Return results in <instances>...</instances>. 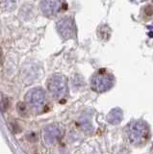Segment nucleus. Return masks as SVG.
<instances>
[{"label":"nucleus","instance_id":"obj_2","mask_svg":"<svg viewBox=\"0 0 153 154\" xmlns=\"http://www.w3.org/2000/svg\"><path fill=\"white\" fill-rule=\"evenodd\" d=\"M114 86V77L107 73L105 70H101L93 75L92 78V88L97 93L107 91Z\"/></svg>","mask_w":153,"mask_h":154},{"label":"nucleus","instance_id":"obj_1","mask_svg":"<svg viewBox=\"0 0 153 154\" xmlns=\"http://www.w3.org/2000/svg\"><path fill=\"white\" fill-rule=\"evenodd\" d=\"M148 126L145 122L135 120L128 125L127 135L132 143H141L145 141L148 136Z\"/></svg>","mask_w":153,"mask_h":154},{"label":"nucleus","instance_id":"obj_10","mask_svg":"<svg viewBox=\"0 0 153 154\" xmlns=\"http://www.w3.org/2000/svg\"><path fill=\"white\" fill-rule=\"evenodd\" d=\"M9 100L7 99V98H4L1 102H0V107H1V109H5V110H7L8 109V107H9Z\"/></svg>","mask_w":153,"mask_h":154},{"label":"nucleus","instance_id":"obj_8","mask_svg":"<svg viewBox=\"0 0 153 154\" xmlns=\"http://www.w3.org/2000/svg\"><path fill=\"white\" fill-rule=\"evenodd\" d=\"M59 136V130L53 128V126H49L45 131V140L48 143H54Z\"/></svg>","mask_w":153,"mask_h":154},{"label":"nucleus","instance_id":"obj_3","mask_svg":"<svg viewBox=\"0 0 153 154\" xmlns=\"http://www.w3.org/2000/svg\"><path fill=\"white\" fill-rule=\"evenodd\" d=\"M47 88L55 98L59 99L66 94V81L63 75H53L47 82Z\"/></svg>","mask_w":153,"mask_h":154},{"label":"nucleus","instance_id":"obj_11","mask_svg":"<svg viewBox=\"0 0 153 154\" xmlns=\"http://www.w3.org/2000/svg\"><path fill=\"white\" fill-rule=\"evenodd\" d=\"M1 53H2V52H0V55H1Z\"/></svg>","mask_w":153,"mask_h":154},{"label":"nucleus","instance_id":"obj_5","mask_svg":"<svg viewBox=\"0 0 153 154\" xmlns=\"http://www.w3.org/2000/svg\"><path fill=\"white\" fill-rule=\"evenodd\" d=\"M58 31L64 38H69L74 34L73 21L70 18H63L58 22Z\"/></svg>","mask_w":153,"mask_h":154},{"label":"nucleus","instance_id":"obj_9","mask_svg":"<svg viewBox=\"0 0 153 154\" xmlns=\"http://www.w3.org/2000/svg\"><path fill=\"white\" fill-rule=\"evenodd\" d=\"M17 113L21 115L22 117H25L28 115V105L23 103V102H18L17 105Z\"/></svg>","mask_w":153,"mask_h":154},{"label":"nucleus","instance_id":"obj_6","mask_svg":"<svg viewBox=\"0 0 153 154\" xmlns=\"http://www.w3.org/2000/svg\"><path fill=\"white\" fill-rule=\"evenodd\" d=\"M62 2L58 1H44L41 2V9L42 12H44L46 14H55L60 11Z\"/></svg>","mask_w":153,"mask_h":154},{"label":"nucleus","instance_id":"obj_4","mask_svg":"<svg viewBox=\"0 0 153 154\" xmlns=\"http://www.w3.org/2000/svg\"><path fill=\"white\" fill-rule=\"evenodd\" d=\"M25 98L27 100V105L29 104V106L38 112L44 110L45 103H46V98L45 94L44 93V91L41 89H34L31 90L25 96Z\"/></svg>","mask_w":153,"mask_h":154},{"label":"nucleus","instance_id":"obj_7","mask_svg":"<svg viewBox=\"0 0 153 154\" xmlns=\"http://www.w3.org/2000/svg\"><path fill=\"white\" fill-rule=\"evenodd\" d=\"M123 118V112L121 109L119 108H115L113 109L111 112L109 113L107 119L110 123L112 124H118L122 120Z\"/></svg>","mask_w":153,"mask_h":154}]
</instances>
